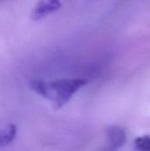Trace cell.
I'll return each mask as SVG.
<instances>
[{
	"mask_svg": "<svg viewBox=\"0 0 150 151\" xmlns=\"http://www.w3.org/2000/svg\"><path fill=\"white\" fill-rule=\"evenodd\" d=\"M17 127L13 124L6 126L0 131V149L8 146L16 137Z\"/></svg>",
	"mask_w": 150,
	"mask_h": 151,
	"instance_id": "cell-4",
	"label": "cell"
},
{
	"mask_svg": "<svg viewBox=\"0 0 150 151\" xmlns=\"http://www.w3.org/2000/svg\"><path fill=\"white\" fill-rule=\"evenodd\" d=\"M107 140L111 148L117 150L125 143L126 134L120 127H111L107 130Z\"/></svg>",
	"mask_w": 150,
	"mask_h": 151,
	"instance_id": "cell-3",
	"label": "cell"
},
{
	"mask_svg": "<svg viewBox=\"0 0 150 151\" xmlns=\"http://www.w3.org/2000/svg\"><path fill=\"white\" fill-rule=\"evenodd\" d=\"M86 84L87 81L80 78L52 81L34 80L29 83V87L39 96L50 100L55 109H60Z\"/></svg>",
	"mask_w": 150,
	"mask_h": 151,
	"instance_id": "cell-1",
	"label": "cell"
},
{
	"mask_svg": "<svg viewBox=\"0 0 150 151\" xmlns=\"http://www.w3.org/2000/svg\"><path fill=\"white\" fill-rule=\"evenodd\" d=\"M135 148L139 150L150 151V136H141L134 141Z\"/></svg>",
	"mask_w": 150,
	"mask_h": 151,
	"instance_id": "cell-5",
	"label": "cell"
},
{
	"mask_svg": "<svg viewBox=\"0 0 150 151\" xmlns=\"http://www.w3.org/2000/svg\"><path fill=\"white\" fill-rule=\"evenodd\" d=\"M61 7L60 0H38L31 12V19L39 20L57 11Z\"/></svg>",
	"mask_w": 150,
	"mask_h": 151,
	"instance_id": "cell-2",
	"label": "cell"
}]
</instances>
